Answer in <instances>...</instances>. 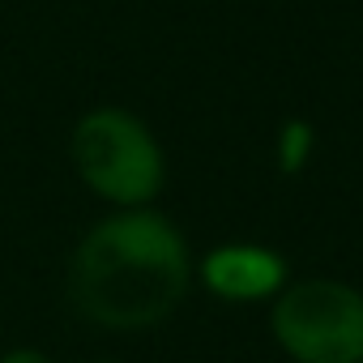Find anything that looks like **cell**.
Returning a JSON list of instances; mask_svg holds the SVG:
<instances>
[{"label":"cell","instance_id":"6","mask_svg":"<svg viewBox=\"0 0 363 363\" xmlns=\"http://www.w3.org/2000/svg\"><path fill=\"white\" fill-rule=\"evenodd\" d=\"M0 363H56L43 346H30V342H22V346H5L0 350Z\"/></svg>","mask_w":363,"mask_h":363},{"label":"cell","instance_id":"2","mask_svg":"<svg viewBox=\"0 0 363 363\" xmlns=\"http://www.w3.org/2000/svg\"><path fill=\"white\" fill-rule=\"evenodd\" d=\"M77 179L111 210H150L167 184L158 137L128 107H94L69 133Z\"/></svg>","mask_w":363,"mask_h":363},{"label":"cell","instance_id":"5","mask_svg":"<svg viewBox=\"0 0 363 363\" xmlns=\"http://www.w3.org/2000/svg\"><path fill=\"white\" fill-rule=\"evenodd\" d=\"M308 154H312V128L299 124V120L282 124V133H278V167H282L286 175H295V171L308 162Z\"/></svg>","mask_w":363,"mask_h":363},{"label":"cell","instance_id":"1","mask_svg":"<svg viewBox=\"0 0 363 363\" xmlns=\"http://www.w3.org/2000/svg\"><path fill=\"white\" fill-rule=\"evenodd\" d=\"M197 278L193 248L167 214L111 210L69 252V303L103 333H145L179 312Z\"/></svg>","mask_w":363,"mask_h":363},{"label":"cell","instance_id":"7","mask_svg":"<svg viewBox=\"0 0 363 363\" xmlns=\"http://www.w3.org/2000/svg\"><path fill=\"white\" fill-rule=\"evenodd\" d=\"M94 363H120V359H94Z\"/></svg>","mask_w":363,"mask_h":363},{"label":"cell","instance_id":"4","mask_svg":"<svg viewBox=\"0 0 363 363\" xmlns=\"http://www.w3.org/2000/svg\"><path fill=\"white\" fill-rule=\"evenodd\" d=\"M197 278L227 303H261L291 282L286 261L265 244H218L201 257Z\"/></svg>","mask_w":363,"mask_h":363},{"label":"cell","instance_id":"3","mask_svg":"<svg viewBox=\"0 0 363 363\" xmlns=\"http://www.w3.org/2000/svg\"><path fill=\"white\" fill-rule=\"evenodd\" d=\"M269 333L295 363H363V291L342 278H299L274 295Z\"/></svg>","mask_w":363,"mask_h":363},{"label":"cell","instance_id":"8","mask_svg":"<svg viewBox=\"0 0 363 363\" xmlns=\"http://www.w3.org/2000/svg\"><path fill=\"white\" fill-rule=\"evenodd\" d=\"M0 350H5V333H0Z\"/></svg>","mask_w":363,"mask_h":363}]
</instances>
